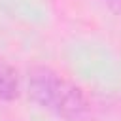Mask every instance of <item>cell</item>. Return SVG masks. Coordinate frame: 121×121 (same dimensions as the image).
<instances>
[{
  "mask_svg": "<svg viewBox=\"0 0 121 121\" xmlns=\"http://www.w3.org/2000/svg\"><path fill=\"white\" fill-rule=\"evenodd\" d=\"M26 89L40 108L66 121H79L89 113V98L83 89L49 66L30 68Z\"/></svg>",
  "mask_w": 121,
  "mask_h": 121,
  "instance_id": "1",
  "label": "cell"
},
{
  "mask_svg": "<svg viewBox=\"0 0 121 121\" xmlns=\"http://www.w3.org/2000/svg\"><path fill=\"white\" fill-rule=\"evenodd\" d=\"M19 76L17 70L0 59V102H9L19 96Z\"/></svg>",
  "mask_w": 121,
  "mask_h": 121,
  "instance_id": "2",
  "label": "cell"
},
{
  "mask_svg": "<svg viewBox=\"0 0 121 121\" xmlns=\"http://www.w3.org/2000/svg\"><path fill=\"white\" fill-rule=\"evenodd\" d=\"M110 8H113V9H117V11H121V0H104Z\"/></svg>",
  "mask_w": 121,
  "mask_h": 121,
  "instance_id": "3",
  "label": "cell"
}]
</instances>
